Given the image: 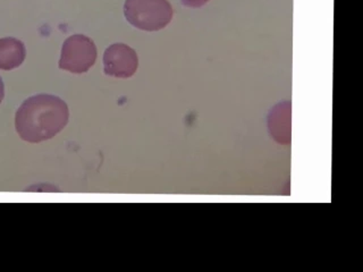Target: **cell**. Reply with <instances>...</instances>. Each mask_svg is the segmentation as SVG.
Listing matches in <instances>:
<instances>
[{"label": "cell", "mask_w": 363, "mask_h": 272, "mask_svg": "<svg viewBox=\"0 0 363 272\" xmlns=\"http://www.w3.org/2000/svg\"><path fill=\"white\" fill-rule=\"evenodd\" d=\"M69 118L64 100L51 94H37L23 102L15 116L21 139L39 143L56 136L66 128Z\"/></svg>", "instance_id": "1"}, {"label": "cell", "mask_w": 363, "mask_h": 272, "mask_svg": "<svg viewBox=\"0 0 363 272\" xmlns=\"http://www.w3.org/2000/svg\"><path fill=\"white\" fill-rule=\"evenodd\" d=\"M173 7L168 0H126L124 15L134 28L159 31L173 18Z\"/></svg>", "instance_id": "2"}, {"label": "cell", "mask_w": 363, "mask_h": 272, "mask_svg": "<svg viewBox=\"0 0 363 272\" xmlns=\"http://www.w3.org/2000/svg\"><path fill=\"white\" fill-rule=\"evenodd\" d=\"M96 60V48L90 38L82 34L65 40L60 55V68L74 74L86 73Z\"/></svg>", "instance_id": "3"}, {"label": "cell", "mask_w": 363, "mask_h": 272, "mask_svg": "<svg viewBox=\"0 0 363 272\" xmlns=\"http://www.w3.org/2000/svg\"><path fill=\"white\" fill-rule=\"evenodd\" d=\"M138 66V55L128 45L115 43L106 49L104 55V71L109 76L128 79L135 74Z\"/></svg>", "instance_id": "4"}, {"label": "cell", "mask_w": 363, "mask_h": 272, "mask_svg": "<svg viewBox=\"0 0 363 272\" xmlns=\"http://www.w3.org/2000/svg\"><path fill=\"white\" fill-rule=\"evenodd\" d=\"M270 135L281 144L291 142V102L284 101L272 108L268 116Z\"/></svg>", "instance_id": "5"}, {"label": "cell", "mask_w": 363, "mask_h": 272, "mask_svg": "<svg viewBox=\"0 0 363 272\" xmlns=\"http://www.w3.org/2000/svg\"><path fill=\"white\" fill-rule=\"evenodd\" d=\"M26 45L15 38L0 39V69L11 71L26 60Z\"/></svg>", "instance_id": "6"}, {"label": "cell", "mask_w": 363, "mask_h": 272, "mask_svg": "<svg viewBox=\"0 0 363 272\" xmlns=\"http://www.w3.org/2000/svg\"><path fill=\"white\" fill-rule=\"evenodd\" d=\"M209 1L210 0H181L183 5L190 7V8H200Z\"/></svg>", "instance_id": "7"}, {"label": "cell", "mask_w": 363, "mask_h": 272, "mask_svg": "<svg viewBox=\"0 0 363 272\" xmlns=\"http://www.w3.org/2000/svg\"><path fill=\"white\" fill-rule=\"evenodd\" d=\"M4 96H5V86H4L3 79L0 77V103L3 101Z\"/></svg>", "instance_id": "8"}]
</instances>
